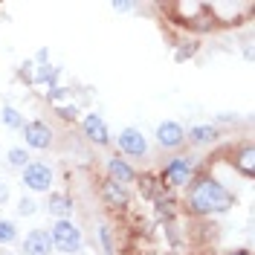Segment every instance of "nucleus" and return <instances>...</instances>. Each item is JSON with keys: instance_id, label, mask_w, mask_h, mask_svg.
Wrapping results in <instances>:
<instances>
[{"instance_id": "f257e3e1", "label": "nucleus", "mask_w": 255, "mask_h": 255, "mask_svg": "<svg viewBox=\"0 0 255 255\" xmlns=\"http://www.w3.org/2000/svg\"><path fill=\"white\" fill-rule=\"evenodd\" d=\"M235 203H238L235 191H229L218 177L206 174V171H197V177L186 186V194H183V209L194 218L226 215Z\"/></svg>"}, {"instance_id": "f03ea898", "label": "nucleus", "mask_w": 255, "mask_h": 255, "mask_svg": "<svg viewBox=\"0 0 255 255\" xmlns=\"http://www.w3.org/2000/svg\"><path fill=\"white\" fill-rule=\"evenodd\" d=\"M157 177H159V183L171 191L186 189L191 180L197 177V157H191V154H174L162 165V171Z\"/></svg>"}, {"instance_id": "7ed1b4c3", "label": "nucleus", "mask_w": 255, "mask_h": 255, "mask_svg": "<svg viewBox=\"0 0 255 255\" xmlns=\"http://www.w3.org/2000/svg\"><path fill=\"white\" fill-rule=\"evenodd\" d=\"M49 238H52V247L64 255H76L84 247V232L76 221H55L49 226Z\"/></svg>"}, {"instance_id": "20e7f679", "label": "nucleus", "mask_w": 255, "mask_h": 255, "mask_svg": "<svg viewBox=\"0 0 255 255\" xmlns=\"http://www.w3.org/2000/svg\"><path fill=\"white\" fill-rule=\"evenodd\" d=\"M116 145H119V157H130V159H145L148 157V136H145L139 128H122L119 136H116Z\"/></svg>"}, {"instance_id": "39448f33", "label": "nucleus", "mask_w": 255, "mask_h": 255, "mask_svg": "<svg viewBox=\"0 0 255 255\" xmlns=\"http://www.w3.org/2000/svg\"><path fill=\"white\" fill-rule=\"evenodd\" d=\"M20 133H23V142H26L23 148H32V151H49L55 145V130L44 119L26 122V125L20 128Z\"/></svg>"}, {"instance_id": "423d86ee", "label": "nucleus", "mask_w": 255, "mask_h": 255, "mask_svg": "<svg viewBox=\"0 0 255 255\" xmlns=\"http://www.w3.org/2000/svg\"><path fill=\"white\" fill-rule=\"evenodd\" d=\"M81 136H84L90 145H96V148H108V145L113 142L111 128H108V122H105V116L96 113V111L84 113V119H81Z\"/></svg>"}, {"instance_id": "0eeeda50", "label": "nucleus", "mask_w": 255, "mask_h": 255, "mask_svg": "<svg viewBox=\"0 0 255 255\" xmlns=\"http://www.w3.org/2000/svg\"><path fill=\"white\" fill-rule=\"evenodd\" d=\"M20 180H23V189L47 191L49 194L52 180H55V171H52V165H47V162H29V165L20 171Z\"/></svg>"}, {"instance_id": "6e6552de", "label": "nucleus", "mask_w": 255, "mask_h": 255, "mask_svg": "<svg viewBox=\"0 0 255 255\" xmlns=\"http://www.w3.org/2000/svg\"><path fill=\"white\" fill-rule=\"evenodd\" d=\"M99 197H102V203L111 209V212H128L130 209V189L113 183L108 177L99 183Z\"/></svg>"}, {"instance_id": "1a4fd4ad", "label": "nucleus", "mask_w": 255, "mask_h": 255, "mask_svg": "<svg viewBox=\"0 0 255 255\" xmlns=\"http://www.w3.org/2000/svg\"><path fill=\"white\" fill-rule=\"evenodd\" d=\"M154 136H157V145L162 151H180L186 145V128L180 122H174V119H165V122L157 125Z\"/></svg>"}, {"instance_id": "9d476101", "label": "nucleus", "mask_w": 255, "mask_h": 255, "mask_svg": "<svg viewBox=\"0 0 255 255\" xmlns=\"http://www.w3.org/2000/svg\"><path fill=\"white\" fill-rule=\"evenodd\" d=\"M105 174H108V180L125 186V189H130V183H136V177H139L136 168L125 157H119V154H111V157L105 159Z\"/></svg>"}, {"instance_id": "9b49d317", "label": "nucleus", "mask_w": 255, "mask_h": 255, "mask_svg": "<svg viewBox=\"0 0 255 255\" xmlns=\"http://www.w3.org/2000/svg\"><path fill=\"white\" fill-rule=\"evenodd\" d=\"M232 168L244 180H253L255 177V148L250 139H244V142H238L232 148Z\"/></svg>"}, {"instance_id": "f8f14e48", "label": "nucleus", "mask_w": 255, "mask_h": 255, "mask_svg": "<svg viewBox=\"0 0 255 255\" xmlns=\"http://www.w3.org/2000/svg\"><path fill=\"white\" fill-rule=\"evenodd\" d=\"M47 212L55 221H73V212H76V200L70 191H49L47 194Z\"/></svg>"}, {"instance_id": "ddd939ff", "label": "nucleus", "mask_w": 255, "mask_h": 255, "mask_svg": "<svg viewBox=\"0 0 255 255\" xmlns=\"http://www.w3.org/2000/svg\"><path fill=\"white\" fill-rule=\"evenodd\" d=\"M52 238H49V229H32L23 238V255H52Z\"/></svg>"}, {"instance_id": "4468645a", "label": "nucleus", "mask_w": 255, "mask_h": 255, "mask_svg": "<svg viewBox=\"0 0 255 255\" xmlns=\"http://www.w3.org/2000/svg\"><path fill=\"white\" fill-rule=\"evenodd\" d=\"M221 139V128H215L212 122H203V125H191L186 130V142L191 145H200V148H206V145H215Z\"/></svg>"}, {"instance_id": "2eb2a0df", "label": "nucleus", "mask_w": 255, "mask_h": 255, "mask_svg": "<svg viewBox=\"0 0 255 255\" xmlns=\"http://www.w3.org/2000/svg\"><path fill=\"white\" fill-rule=\"evenodd\" d=\"M177 206H180V203H177V197H174V191L171 189H165L162 194L154 197V209H157L159 218H165V221H171V218L177 215Z\"/></svg>"}, {"instance_id": "dca6fc26", "label": "nucleus", "mask_w": 255, "mask_h": 255, "mask_svg": "<svg viewBox=\"0 0 255 255\" xmlns=\"http://www.w3.org/2000/svg\"><path fill=\"white\" fill-rule=\"evenodd\" d=\"M136 189H139V194H142V197L154 200L157 194H162V191H165V186L159 183L157 174H142V177H136Z\"/></svg>"}, {"instance_id": "f3484780", "label": "nucleus", "mask_w": 255, "mask_h": 255, "mask_svg": "<svg viewBox=\"0 0 255 255\" xmlns=\"http://www.w3.org/2000/svg\"><path fill=\"white\" fill-rule=\"evenodd\" d=\"M96 238L102 244V253L105 255H116V229H113L111 223H99Z\"/></svg>"}, {"instance_id": "a211bd4d", "label": "nucleus", "mask_w": 255, "mask_h": 255, "mask_svg": "<svg viewBox=\"0 0 255 255\" xmlns=\"http://www.w3.org/2000/svg\"><path fill=\"white\" fill-rule=\"evenodd\" d=\"M0 122L9 128V130H20V128L26 125V119H23V113L12 108V105H3V111H0Z\"/></svg>"}, {"instance_id": "6ab92c4d", "label": "nucleus", "mask_w": 255, "mask_h": 255, "mask_svg": "<svg viewBox=\"0 0 255 255\" xmlns=\"http://www.w3.org/2000/svg\"><path fill=\"white\" fill-rule=\"evenodd\" d=\"M6 165H9V168H17V171H23V168L29 165V151H26L23 145L9 148V151H6Z\"/></svg>"}, {"instance_id": "aec40b11", "label": "nucleus", "mask_w": 255, "mask_h": 255, "mask_svg": "<svg viewBox=\"0 0 255 255\" xmlns=\"http://www.w3.org/2000/svg\"><path fill=\"white\" fill-rule=\"evenodd\" d=\"M17 241V223L9 218H0V247H9Z\"/></svg>"}, {"instance_id": "412c9836", "label": "nucleus", "mask_w": 255, "mask_h": 255, "mask_svg": "<svg viewBox=\"0 0 255 255\" xmlns=\"http://www.w3.org/2000/svg\"><path fill=\"white\" fill-rule=\"evenodd\" d=\"M197 49H200V44L191 38V41H180L174 49V61H189V58H194L197 55Z\"/></svg>"}, {"instance_id": "4be33fe9", "label": "nucleus", "mask_w": 255, "mask_h": 255, "mask_svg": "<svg viewBox=\"0 0 255 255\" xmlns=\"http://www.w3.org/2000/svg\"><path fill=\"white\" fill-rule=\"evenodd\" d=\"M38 212V203L32 200V197H20V203H17V215L20 218H32Z\"/></svg>"}, {"instance_id": "5701e85b", "label": "nucleus", "mask_w": 255, "mask_h": 255, "mask_svg": "<svg viewBox=\"0 0 255 255\" xmlns=\"http://www.w3.org/2000/svg\"><path fill=\"white\" fill-rule=\"evenodd\" d=\"M55 113L61 116L64 122H76V116H79V108L70 102V105H61V108H55Z\"/></svg>"}, {"instance_id": "b1692460", "label": "nucleus", "mask_w": 255, "mask_h": 255, "mask_svg": "<svg viewBox=\"0 0 255 255\" xmlns=\"http://www.w3.org/2000/svg\"><path fill=\"white\" fill-rule=\"evenodd\" d=\"M17 76L26 81V84H32V76H35V64H32V61H23V64H20V70H17Z\"/></svg>"}, {"instance_id": "393cba45", "label": "nucleus", "mask_w": 255, "mask_h": 255, "mask_svg": "<svg viewBox=\"0 0 255 255\" xmlns=\"http://www.w3.org/2000/svg\"><path fill=\"white\" fill-rule=\"evenodd\" d=\"M111 9H113V12H133V9H136V3H128V0H113Z\"/></svg>"}, {"instance_id": "a878e982", "label": "nucleus", "mask_w": 255, "mask_h": 255, "mask_svg": "<svg viewBox=\"0 0 255 255\" xmlns=\"http://www.w3.org/2000/svg\"><path fill=\"white\" fill-rule=\"evenodd\" d=\"M6 203H9V183L0 180V206H6Z\"/></svg>"}, {"instance_id": "bb28decb", "label": "nucleus", "mask_w": 255, "mask_h": 255, "mask_svg": "<svg viewBox=\"0 0 255 255\" xmlns=\"http://www.w3.org/2000/svg\"><path fill=\"white\" fill-rule=\"evenodd\" d=\"M226 255H253V253H250V250H229Z\"/></svg>"}]
</instances>
